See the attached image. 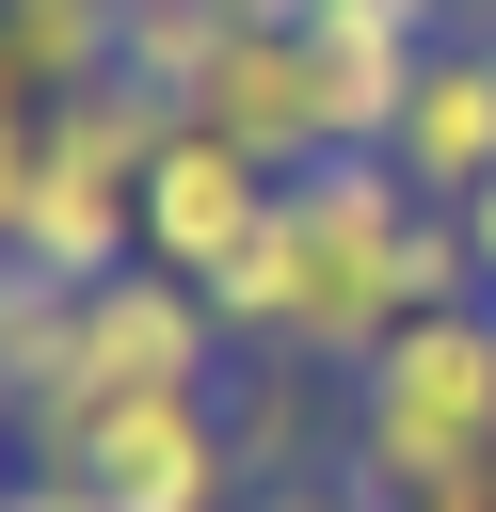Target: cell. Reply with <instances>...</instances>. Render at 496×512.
Listing matches in <instances>:
<instances>
[{
  "label": "cell",
  "mask_w": 496,
  "mask_h": 512,
  "mask_svg": "<svg viewBox=\"0 0 496 512\" xmlns=\"http://www.w3.org/2000/svg\"><path fill=\"white\" fill-rule=\"evenodd\" d=\"M400 240H416V192H400V160H384V144H352V160L288 176L272 240H256L208 304H224V336H240V352H304L320 384H352V368L416 320Z\"/></svg>",
  "instance_id": "6da1fadb"
},
{
  "label": "cell",
  "mask_w": 496,
  "mask_h": 512,
  "mask_svg": "<svg viewBox=\"0 0 496 512\" xmlns=\"http://www.w3.org/2000/svg\"><path fill=\"white\" fill-rule=\"evenodd\" d=\"M336 400H352L336 464H352L368 496L480 480V464H496V304H432V320H400Z\"/></svg>",
  "instance_id": "7a4b0ae2"
},
{
  "label": "cell",
  "mask_w": 496,
  "mask_h": 512,
  "mask_svg": "<svg viewBox=\"0 0 496 512\" xmlns=\"http://www.w3.org/2000/svg\"><path fill=\"white\" fill-rule=\"evenodd\" d=\"M16 464L96 496V512H240V448H224V384L208 400H128V384H48L16 416Z\"/></svg>",
  "instance_id": "3957f363"
},
{
  "label": "cell",
  "mask_w": 496,
  "mask_h": 512,
  "mask_svg": "<svg viewBox=\"0 0 496 512\" xmlns=\"http://www.w3.org/2000/svg\"><path fill=\"white\" fill-rule=\"evenodd\" d=\"M224 368H240V336H224V304H208L192 272L128 256L112 288H80V352H64V384H128V400H208Z\"/></svg>",
  "instance_id": "277c9868"
},
{
  "label": "cell",
  "mask_w": 496,
  "mask_h": 512,
  "mask_svg": "<svg viewBox=\"0 0 496 512\" xmlns=\"http://www.w3.org/2000/svg\"><path fill=\"white\" fill-rule=\"evenodd\" d=\"M272 208H288V176H256L224 128H192L176 112V144L144 160V256L160 272H192V288H224L256 240H272Z\"/></svg>",
  "instance_id": "5b68a950"
},
{
  "label": "cell",
  "mask_w": 496,
  "mask_h": 512,
  "mask_svg": "<svg viewBox=\"0 0 496 512\" xmlns=\"http://www.w3.org/2000/svg\"><path fill=\"white\" fill-rule=\"evenodd\" d=\"M192 128H224L256 176H320V160H352V144H336V96H320V32H224Z\"/></svg>",
  "instance_id": "8992f818"
},
{
  "label": "cell",
  "mask_w": 496,
  "mask_h": 512,
  "mask_svg": "<svg viewBox=\"0 0 496 512\" xmlns=\"http://www.w3.org/2000/svg\"><path fill=\"white\" fill-rule=\"evenodd\" d=\"M384 160H400V192H416V208L496 192V32H432V48H416V96H400Z\"/></svg>",
  "instance_id": "52a82bcc"
},
{
  "label": "cell",
  "mask_w": 496,
  "mask_h": 512,
  "mask_svg": "<svg viewBox=\"0 0 496 512\" xmlns=\"http://www.w3.org/2000/svg\"><path fill=\"white\" fill-rule=\"evenodd\" d=\"M336 432H352V400H320L304 352H240V368H224V448H240L256 496H272V480H320Z\"/></svg>",
  "instance_id": "ba28073f"
},
{
  "label": "cell",
  "mask_w": 496,
  "mask_h": 512,
  "mask_svg": "<svg viewBox=\"0 0 496 512\" xmlns=\"http://www.w3.org/2000/svg\"><path fill=\"white\" fill-rule=\"evenodd\" d=\"M0 48L32 64V96H80V80H112L128 0H0Z\"/></svg>",
  "instance_id": "9c48e42d"
},
{
  "label": "cell",
  "mask_w": 496,
  "mask_h": 512,
  "mask_svg": "<svg viewBox=\"0 0 496 512\" xmlns=\"http://www.w3.org/2000/svg\"><path fill=\"white\" fill-rule=\"evenodd\" d=\"M64 352H80V288H48L32 256H0V400L32 416V400L64 384Z\"/></svg>",
  "instance_id": "30bf717a"
},
{
  "label": "cell",
  "mask_w": 496,
  "mask_h": 512,
  "mask_svg": "<svg viewBox=\"0 0 496 512\" xmlns=\"http://www.w3.org/2000/svg\"><path fill=\"white\" fill-rule=\"evenodd\" d=\"M320 96H336V144H384V128H400V96H416V48H400V32L320 16Z\"/></svg>",
  "instance_id": "8fae6325"
},
{
  "label": "cell",
  "mask_w": 496,
  "mask_h": 512,
  "mask_svg": "<svg viewBox=\"0 0 496 512\" xmlns=\"http://www.w3.org/2000/svg\"><path fill=\"white\" fill-rule=\"evenodd\" d=\"M112 64H128L144 96H176V112H192V96H208V64H224V0H128V48H112Z\"/></svg>",
  "instance_id": "7c38bea8"
},
{
  "label": "cell",
  "mask_w": 496,
  "mask_h": 512,
  "mask_svg": "<svg viewBox=\"0 0 496 512\" xmlns=\"http://www.w3.org/2000/svg\"><path fill=\"white\" fill-rule=\"evenodd\" d=\"M32 160H48V96H32V64L0 48V256H16V208H32Z\"/></svg>",
  "instance_id": "4fadbf2b"
},
{
  "label": "cell",
  "mask_w": 496,
  "mask_h": 512,
  "mask_svg": "<svg viewBox=\"0 0 496 512\" xmlns=\"http://www.w3.org/2000/svg\"><path fill=\"white\" fill-rule=\"evenodd\" d=\"M320 16H352V32H400V48H432V32H464V0H320Z\"/></svg>",
  "instance_id": "5bb4252c"
},
{
  "label": "cell",
  "mask_w": 496,
  "mask_h": 512,
  "mask_svg": "<svg viewBox=\"0 0 496 512\" xmlns=\"http://www.w3.org/2000/svg\"><path fill=\"white\" fill-rule=\"evenodd\" d=\"M240 512H400V496H368L352 464H320V480H272V496H240Z\"/></svg>",
  "instance_id": "9a60e30c"
},
{
  "label": "cell",
  "mask_w": 496,
  "mask_h": 512,
  "mask_svg": "<svg viewBox=\"0 0 496 512\" xmlns=\"http://www.w3.org/2000/svg\"><path fill=\"white\" fill-rule=\"evenodd\" d=\"M224 32H320V0H224Z\"/></svg>",
  "instance_id": "2e32d148"
},
{
  "label": "cell",
  "mask_w": 496,
  "mask_h": 512,
  "mask_svg": "<svg viewBox=\"0 0 496 512\" xmlns=\"http://www.w3.org/2000/svg\"><path fill=\"white\" fill-rule=\"evenodd\" d=\"M464 256H480V304H496V192H464Z\"/></svg>",
  "instance_id": "e0dca14e"
},
{
  "label": "cell",
  "mask_w": 496,
  "mask_h": 512,
  "mask_svg": "<svg viewBox=\"0 0 496 512\" xmlns=\"http://www.w3.org/2000/svg\"><path fill=\"white\" fill-rule=\"evenodd\" d=\"M400 512H496V464H480V480H432V496H400Z\"/></svg>",
  "instance_id": "ac0fdd59"
},
{
  "label": "cell",
  "mask_w": 496,
  "mask_h": 512,
  "mask_svg": "<svg viewBox=\"0 0 496 512\" xmlns=\"http://www.w3.org/2000/svg\"><path fill=\"white\" fill-rule=\"evenodd\" d=\"M0 512H16V400H0Z\"/></svg>",
  "instance_id": "d6986e66"
},
{
  "label": "cell",
  "mask_w": 496,
  "mask_h": 512,
  "mask_svg": "<svg viewBox=\"0 0 496 512\" xmlns=\"http://www.w3.org/2000/svg\"><path fill=\"white\" fill-rule=\"evenodd\" d=\"M464 32H496V0H464Z\"/></svg>",
  "instance_id": "ffe728a7"
}]
</instances>
